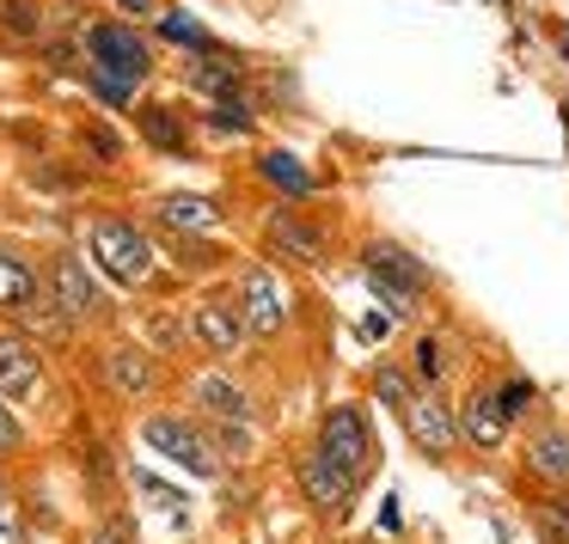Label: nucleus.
I'll use <instances>...</instances> for the list:
<instances>
[{
    "instance_id": "f257e3e1",
    "label": "nucleus",
    "mask_w": 569,
    "mask_h": 544,
    "mask_svg": "<svg viewBox=\"0 0 569 544\" xmlns=\"http://www.w3.org/2000/svg\"><path fill=\"white\" fill-rule=\"evenodd\" d=\"M92 263H99L111 282L141 288L153 275V245L141 239V226H129V221H92Z\"/></svg>"
},
{
    "instance_id": "f03ea898",
    "label": "nucleus",
    "mask_w": 569,
    "mask_h": 544,
    "mask_svg": "<svg viewBox=\"0 0 569 544\" xmlns=\"http://www.w3.org/2000/svg\"><path fill=\"white\" fill-rule=\"evenodd\" d=\"M87 50H92V68H99V74H111V80H123V87H141V80H148V68H153L148 43H141L123 19L92 26L87 31Z\"/></svg>"
},
{
    "instance_id": "7ed1b4c3",
    "label": "nucleus",
    "mask_w": 569,
    "mask_h": 544,
    "mask_svg": "<svg viewBox=\"0 0 569 544\" xmlns=\"http://www.w3.org/2000/svg\"><path fill=\"white\" fill-rule=\"evenodd\" d=\"M141 441H148L153 453H166L172 465H184L190 477H214V471H221L214 441L202 429H190V422H178V416H148L141 422Z\"/></svg>"
},
{
    "instance_id": "20e7f679",
    "label": "nucleus",
    "mask_w": 569,
    "mask_h": 544,
    "mask_svg": "<svg viewBox=\"0 0 569 544\" xmlns=\"http://www.w3.org/2000/svg\"><path fill=\"white\" fill-rule=\"evenodd\" d=\"M319 453L331 459V465H343V471H349V483L368 477V465H373V441H368V422H361V410H356V404L325 410V422H319Z\"/></svg>"
},
{
    "instance_id": "39448f33",
    "label": "nucleus",
    "mask_w": 569,
    "mask_h": 544,
    "mask_svg": "<svg viewBox=\"0 0 569 544\" xmlns=\"http://www.w3.org/2000/svg\"><path fill=\"white\" fill-rule=\"evenodd\" d=\"M361 270H368L373 294H386L392 306H410V294H422V282H429V270H422L405 245H392V239H373V245L361 251Z\"/></svg>"
},
{
    "instance_id": "423d86ee",
    "label": "nucleus",
    "mask_w": 569,
    "mask_h": 544,
    "mask_svg": "<svg viewBox=\"0 0 569 544\" xmlns=\"http://www.w3.org/2000/svg\"><path fill=\"white\" fill-rule=\"evenodd\" d=\"M288 324V294L270 270H246V331L276 336Z\"/></svg>"
},
{
    "instance_id": "0eeeda50",
    "label": "nucleus",
    "mask_w": 569,
    "mask_h": 544,
    "mask_svg": "<svg viewBox=\"0 0 569 544\" xmlns=\"http://www.w3.org/2000/svg\"><path fill=\"white\" fill-rule=\"evenodd\" d=\"M190 336H197L202 349H214V355H233V349L246 343V312L221 306V300H202L197 319H190Z\"/></svg>"
},
{
    "instance_id": "6e6552de",
    "label": "nucleus",
    "mask_w": 569,
    "mask_h": 544,
    "mask_svg": "<svg viewBox=\"0 0 569 544\" xmlns=\"http://www.w3.org/2000/svg\"><path fill=\"white\" fill-rule=\"evenodd\" d=\"M459 434H466L471 446H502L508 441V410L496 392H471L466 410H459Z\"/></svg>"
},
{
    "instance_id": "1a4fd4ad",
    "label": "nucleus",
    "mask_w": 569,
    "mask_h": 544,
    "mask_svg": "<svg viewBox=\"0 0 569 544\" xmlns=\"http://www.w3.org/2000/svg\"><path fill=\"white\" fill-rule=\"evenodd\" d=\"M405 422H410V441L422 446L429 459H447L453 453V441H459V429L447 422V410L435 404V397H417V404L405 410Z\"/></svg>"
},
{
    "instance_id": "9d476101",
    "label": "nucleus",
    "mask_w": 569,
    "mask_h": 544,
    "mask_svg": "<svg viewBox=\"0 0 569 544\" xmlns=\"http://www.w3.org/2000/svg\"><path fill=\"white\" fill-rule=\"evenodd\" d=\"M38 355H31V343H19V336H0V397L7 404H19V397L38 392Z\"/></svg>"
},
{
    "instance_id": "9b49d317",
    "label": "nucleus",
    "mask_w": 569,
    "mask_h": 544,
    "mask_svg": "<svg viewBox=\"0 0 569 544\" xmlns=\"http://www.w3.org/2000/svg\"><path fill=\"white\" fill-rule=\"evenodd\" d=\"M300 490L312 495V507H343L349 502V490H356V483H349V471L343 465H331V459L325 453H312V459H300Z\"/></svg>"
},
{
    "instance_id": "f8f14e48",
    "label": "nucleus",
    "mask_w": 569,
    "mask_h": 544,
    "mask_svg": "<svg viewBox=\"0 0 569 544\" xmlns=\"http://www.w3.org/2000/svg\"><path fill=\"white\" fill-rule=\"evenodd\" d=\"M270 245H282L288 258H300V263H312V258H325V226H312L307 214H270Z\"/></svg>"
},
{
    "instance_id": "ddd939ff",
    "label": "nucleus",
    "mask_w": 569,
    "mask_h": 544,
    "mask_svg": "<svg viewBox=\"0 0 569 544\" xmlns=\"http://www.w3.org/2000/svg\"><path fill=\"white\" fill-rule=\"evenodd\" d=\"M197 404H202V410H214L221 422H233V429H246V422H251L246 392H239V385L227 380V373H202V380H197Z\"/></svg>"
},
{
    "instance_id": "4468645a",
    "label": "nucleus",
    "mask_w": 569,
    "mask_h": 544,
    "mask_svg": "<svg viewBox=\"0 0 569 544\" xmlns=\"http://www.w3.org/2000/svg\"><path fill=\"white\" fill-rule=\"evenodd\" d=\"M527 465L545 483H569V429H539L527 441Z\"/></svg>"
},
{
    "instance_id": "2eb2a0df",
    "label": "nucleus",
    "mask_w": 569,
    "mask_h": 544,
    "mask_svg": "<svg viewBox=\"0 0 569 544\" xmlns=\"http://www.w3.org/2000/svg\"><path fill=\"white\" fill-rule=\"evenodd\" d=\"M99 306V294H92V275L80 270V258H62L56 263V312L62 319H80V312Z\"/></svg>"
},
{
    "instance_id": "dca6fc26",
    "label": "nucleus",
    "mask_w": 569,
    "mask_h": 544,
    "mask_svg": "<svg viewBox=\"0 0 569 544\" xmlns=\"http://www.w3.org/2000/svg\"><path fill=\"white\" fill-rule=\"evenodd\" d=\"M160 221L172 226V233L202 239V233H214V226H221V209H214V202H202V197H166L160 202Z\"/></svg>"
},
{
    "instance_id": "f3484780",
    "label": "nucleus",
    "mask_w": 569,
    "mask_h": 544,
    "mask_svg": "<svg viewBox=\"0 0 569 544\" xmlns=\"http://www.w3.org/2000/svg\"><path fill=\"white\" fill-rule=\"evenodd\" d=\"M263 178H270L276 190H282V197H295V202H307V197H319V178L307 172V165L295 160V153H263Z\"/></svg>"
},
{
    "instance_id": "a211bd4d",
    "label": "nucleus",
    "mask_w": 569,
    "mask_h": 544,
    "mask_svg": "<svg viewBox=\"0 0 569 544\" xmlns=\"http://www.w3.org/2000/svg\"><path fill=\"white\" fill-rule=\"evenodd\" d=\"M0 306H38V270L19 251H0Z\"/></svg>"
},
{
    "instance_id": "6ab92c4d",
    "label": "nucleus",
    "mask_w": 569,
    "mask_h": 544,
    "mask_svg": "<svg viewBox=\"0 0 569 544\" xmlns=\"http://www.w3.org/2000/svg\"><path fill=\"white\" fill-rule=\"evenodd\" d=\"M104 373H111V385L129 397H141L153 385V361L141 355V349H111V355H104Z\"/></svg>"
},
{
    "instance_id": "aec40b11",
    "label": "nucleus",
    "mask_w": 569,
    "mask_h": 544,
    "mask_svg": "<svg viewBox=\"0 0 569 544\" xmlns=\"http://www.w3.org/2000/svg\"><path fill=\"white\" fill-rule=\"evenodd\" d=\"M190 87L209 92L214 104H233L239 99V74L227 62H214V56H197V62H190Z\"/></svg>"
},
{
    "instance_id": "412c9836",
    "label": "nucleus",
    "mask_w": 569,
    "mask_h": 544,
    "mask_svg": "<svg viewBox=\"0 0 569 544\" xmlns=\"http://www.w3.org/2000/svg\"><path fill=\"white\" fill-rule=\"evenodd\" d=\"M160 38H166V43H178V50H197V56H214L209 31H202L197 19H190V13H160Z\"/></svg>"
},
{
    "instance_id": "4be33fe9",
    "label": "nucleus",
    "mask_w": 569,
    "mask_h": 544,
    "mask_svg": "<svg viewBox=\"0 0 569 544\" xmlns=\"http://www.w3.org/2000/svg\"><path fill=\"white\" fill-rule=\"evenodd\" d=\"M136 490L148 495L153 507H166V514H172V526H190V502H184L178 490H166V483L153 477V471H136Z\"/></svg>"
},
{
    "instance_id": "5701e85b",
    "label": "nucleus",
    "mask_w": 569,
    "mask_h": 544,
    "mask_svg": "<svg viewBox=\"0 0 569 544\" xmlns=\"http://www.w3.org/2000/svg\"><path fill=\"white\" fill-rule=\"evenodd\" d=\"M0 26L13 38H38V0H0Z\"/></svg>"
},
{
    "instance_id": "b1692460",
    "label": "nucleus",
    "mask_w": 569,
    "mask_h": 544,
    "mask_svg": "<svg viewBox=\"0 0 569 544\" xmlns=\"http://www.w3.org/2000/svg\"><path fill=\"white\" fill-rule=\"evenodd\" d=\"M539 520H545V532H551V544H569V495L563 490L539 502Z\"/></svg>"
},
{
    "instance_id": "393cba45",
    "label": "nucleus",
    "mask_w": 569,
    "mask_h": 544,
    "mask_svg": "<svg viewBox=\"0 0 569 544\" xmlns=\"http://www.w3.org/2000/svg\"><path fill=\"white\" fill-rule=\"evenodd\" d=\"M373 385H380V397H386L392 410H410V404H417V392L405 385V373H398V367H380V373H373Z\"/></svg>"
},
{
    "instance_id": "a878e982",
    "label": "nucleus",
    "mask_w": 569,
    "mask_h": 544,
    "mask_svg": "<svg viewBox=\"0 0 569 544\" xmlns=\"http://www.w3.org/2000/svg\"><path fill=\"white\" fill-rule=\"evenodd\" d=\"M209 123L221 129V135H246V129H251V111H246V99H233V104H214V111H209Z\"/></svg>"
},
{
    "instance_id": "bb28decb",
    "label": "nucleus",
    "mask_w": 569,
    "mask_h": 544,
    "mask_svg": "<svg viewBox=\"0 0 569 544\" xmlns=\"http://www.w3.org/2000/svg\"><path fill=\"white\" fill-rule=\"evenodd\" d=\"M92 99H104V104H129L136 99V87H123V80H111V74H99V68H92Z\"/></svg>"
},
{
    "instance_id": "cd10ccee",
    "label": "nucleus",
    "mask_w": 569,
    "mask_h": 544,
    "mask_svg": "<svg viewBox=\"0 0 569 544\" xmlns=\"http://www.w3.org/2000/svg\"><path fill=\"white\" fill-rule=\"evenodd\" d=\"M417 380H441V343H435V336L417 343Z\"/></svg>"
},
{
    "instance_id": "c85d7f7f",
    "label": "nucleus",
    "mask_w": 569,
    "mask_h": 544,
    "mask_svg": "<svg viewBox=\"0 0 569 544\" xmlns=\"http://www.w3.org/2000/svg\"><path fill=\"white\" fill-rule=\"evenodd\" d=\"M496 397H502V410H508V422H515V416H520V410H527V404H532V385H527V380H508V385H502V392H496Z\"/></svg>"
},
{
    "instance_id": "c756f323",
    "label": "nucleus",
    "mask_w": 569,
    "mask_h": 544,
    "mask_svg": "<svg viewBox=\"0 0 569 544\" xmlns=\"http://www.w3.org/2000/svg\"><path fill=\"white\" fill-rule=\"evenodd\" d=\"M26 441V429H19V416H13V404L0 397V453H13V446Z\"/></svg>"
},
{
    "instance_id": "7c9ffc66",
    "label": "nucleus",
    "mask_w": 569,
    "mask_h": 544,
    "mask_svg": "<svg viewBox=\"0 0 569 544\" xmlns=\"http://www.w3.org/2000/svg\"><path fill=\"white\" fill-rule=\"evenodd\" d=\"M0 544H26V526H19L13 502H7V490H0Z\"/></svg>"
},
{
    "instance_id": "2f4dec72",
    "label": "nucleus",
    "mask_w": 569,
    "mask_h": 544,
    "mask_svg": "<svg viewBox=\"0 0 569 544\" xmlns=\"http://www.w3.org/2000/svg\"><path fill=\"white\" fill-rule=\"evenodd\" d=\"M141 123H148V135L160 141V148H178V123H172V117H166V111H148V117H141Z\"/></svg>"
},
{
    "instance_id": "473e14b6",
    "label": "nucleus",
    "mask_w": 569,
    "mask_h": 544,
    "mask_svg": "<svg viewBox=\"0 0 569 544\" xmlns=\"http://www.w3.org/2000/svg\"><path fill=\"white\" fill-rule=\"evenodd\" d=\"M153 343H166V349H172V343H184V331H178V319H172V312H153Z\"/></svg>"
},
{
    "instance_id": "72a5a7b5",
    "label": "nucleus",
    "mask_w": 569,
    "mask_h": 544,
    "mask_svg": "<svg viewBox=\"0 0 569 544\" xmlns=\"http://www.w3.org/2000/svg\"><path fill=\"white\" fill-rule=\"evenodd\" d=\"M361 336H368V343H380V336H392V319H386V312H368V319H361Z\"/></svg>"
},
{
    "instance_id": "f704fd0d",
    "label": "nucleus",
    "mask_w": 569,
    "mask_h": 544,
    "mask_svg": "<svg viewBox=\"0 0 569 544\" xmlns=\"http://www.w3.org/2000/svg\"><path fill=\"white\" fill-rule=\"evenodd\" d=\"M117 13H123V19H148V13H160V0H117Z\"/></svg>"
}]
</instances>
